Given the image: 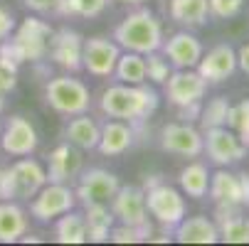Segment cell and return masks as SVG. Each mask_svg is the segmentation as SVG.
Here are the masks:
<instances>
[{
  "label": "cell",
  "instance_id": "obj_1",
  "mask_svg": "<svg viewBox=\"0 0 249 246\" xmlns=\"http://www.w3.org/2000/svg\"><path fill=\"white\" fill-rule=\"evenodd\" d=\"M158 91L146 84H121L104 89L99 96V111L109 118L128 121L133 128L143 126L158 109Z\"/></svg>",
  "mask_w": 249,
  "mask_h": 246
},
{
  "label": "cell",
  "instance_id": "obj_2",
  "mask_svg": "<svg viewBox=\"0 0 249 246\" xmlns=\"http://www.w3.org/2000/svg\"><path fill=\"white\" fill-rule=\"evenodd\" d=\"M163 40H165L163 25L156 17V13H151L148 8L131 10L114 30V42L121 49L138 52V54H148V52L160 49Z\"/></svg>",
  "mask_w": 249,
  "mask_h": 246
},
{
  "label": "cell",
  "instance_id": "obj_3",
  "mask_svg": "<svg viewBox=\"0 0 249 246\" xmlns=\"http://www.w3.org/2000/svg\"><path fill=\"white\" fill-rule=\"evenodd\" d=\"M52 27L40 20V17H25L15 32L5 42H0V54L10 57L13 62H42L47 59L50 52V37H52Z\"/></svg>",
  "mask_w": 249,
  "mask_h": 246
},
{
  "label": "cell",
  "instance_id": "obj_4",
  "mask_svg": "<svg viewBox=\"0 0 249 246\" xmlns=\"http://www.w3.org/2000/svg\"><path fill=\"white\" fill-rule=\"evenodd\" d=\"M45 185L47 170L27 155L0 170V199H32Z\"/></svg>",
  "mask_w": 249,
  "mask_h": 246
},
{
  "label": "cell",
  "instance_id": "obj_5",
  "mask_svg": "<svg viewBox=\"0 0 249 246\" xmlns=\"http://www.w3.org/2000/svg\"><path fill=\"white\" fill-rule=\"evenodd\" d=\"M45 101L52 111L69 118V116L89 111L91 94H89V86L84 82L74 79L72 74H59L45 84Z\"/></svg>",
  "mask_w": 249,
  "mask_h": 246
},
{
  "label": "cell",
  "instance_id": "obj_6",
  "mask_svg": "<svg viewBox=\"0 0 249 246\" xmlns=\"http://www.w3.org/2000/svg\"><path fill=\"white\" fill-rule=\"evenodd\" d=\"M146 192V207H148V214L165 229V231H173L175 224L180 222L188 212V207H185V199L183 195L178 192L175 187L165 185V182H158Z\"/></svg>",
  "mask_w": 249,
  "mask_h": 246
},
{
  "label": "cell",
  "instance_id": "obj_7",
  "mask_svg": "<svg viewBox=\"0 0 249 246\" xmlns=\"http://www.w3.org/2000/svg\"><path fill=\"white\" fill-rule=\"evenodd\" d=\"M247 146L237 138V133L227 126H217V128H205L202 131V153H207V158L215 163L217 167H230L234 163H239L247 155Z\"/></svg>",
  "mask_w": 249,
  "mask_h": 246
},
{
  "label": "cell",
  "instance_id": "obj_8",
  "mask_svg": "<svg viewBox=\"0 0 249 246\" xmlns=\"http://www.w3.org/2000/svg\"><path fill=\"white\" fill-rule=\"evenodd\" d=\"M77 207V195L67 182H47L30 202V214L37 222H52Z\"/></svg>",
  "mask_w": 249,
  "mask_h": 246
},
{
  "label": "cell",
  "instance_id": "obj_9",
  "mask_svg": "<svg viewBox=\"0 0 249 246\" xmlns=\"http://www.w3.org/2000/svg\"><path fill=\"white\" fill-rule=\"evenodd\" d=\"M109 204H111V212H114L119 224H128V227H136V229H143V231L153 234V227L148 222V207H146L143 187L121 185Z\"/></svg>",
  "mask_w": 249,
  "mask_h": 246
},
{
  "label": "cell",
  "instance_id": "obj_10",
  "mask_svg": "<svg viewBox=\"0 0 249 246\" xmlns=\"http://www.w3.org/2000/svg\"><path fill=\"white\" fill-rule=\"evenodd\" d=\"M207 82L197 74V69H173L165 79V96L175 109H190L200 106L205 98Z\"/></svg>",
  "mask_w": 249,
  "mask_h": 246
},
{
  "label": "cell",
  "instance_id": "obj_11",
  "mask_svg": "<svg viewBox=\"0 0 249 246\" xmlns=\"http://www.w3.org/2000/svg\"><path fill=\"white\" fill-rule=\"evenodd\" d=\"M121 57V47L109 37H89L82 47V69L91 77L109 79L114 77L116 62Z\"/></svg>",
  "mask_w": 249,
  "mask_h": 246
},
{
  "label": "cell",
  "instance_id": "obj_12",
  "mask_svg": "<svg viewBox=\"0 0 249 246\" xmlns=\"http://www.w3.org/2000/svg\"><path fill=\"white\" fill-rule=\"evenodd\" d=\"M119 187H121V182L114 172L104 170V167H89V170L79 172L74 195H77V202H82V204H91V202L109 204L114 199V195L119 192Z\"/></svg>",
  "mask_w": 249,
  "mask_h": 246
},
{
  "label": "cell",
  "instance_id": "obj_13",
  "mask_svg": "<svg viewBox=\"0 0 249 246\" xmlns=\"http://www.w3.org/2000/svg\"><path fill=\"white\" fill-rule=\"evenodd\" d=\"M37 146H40L37 131L25 116L15 114L3 123V131H0V148H3V153L13 158H25L37 150Z\"/></svg>",
  "mask_w": 249,
  "mask_h": 246
},
{
  "label": "cell",
  "instance_id": "obj_14",
  "mask_svg": "<svg viewBox=\"0 0 249 246\" xmlns=\"http://www.w3.org/2000/svg\"><path fill=\"white\" fill-rule=\"evenodd\" d=\"M82 47H84V37L77 30H54L52 37H50V52L47 57L62 66L67 74H77L82 72Z\"/></svg>",
  "mask_w": 249,
  "mask_h": 246
},
{
  "label": "cell",
  "instance_id": "obj_15",
  "mask_svg": "<svg viewBox=\"0 0 249 246\" xmlns=\"http://www.w3.org/2000/svg\"><path fill=\"white\" fill-rule=\"evenodd\" d=\"M158 143L165 153L183 155V158H197L202 153V133L190 123H165L160 128Z\"/></svg>",
  "mask_w": 249,
  "mask_h": 246
},
{
  "label": "cell",
  "instance_id": "obj_16",
  "mask_svg": "<svg viewBox=\"0 0 249 246\" xmlns=\"http://www.w3.org/2000/svg\"><path fill=\"white\" fill-rule=\"evenodd\" d=\"M160 52L165 54L173 69H195L202 57V45L193 32L180 30V32L170 34L168 40H163Z\"/></svg>",
  "mask_w": 249,
  "mask_h": 246
},
{
  "label": "cell",
  "instance_id": "obj_17",
  "mask_svg": "<svg viewBox=\"0 0 249 246\" xmlns=\"http://www.w3.org/2000/svg\"><path fill=\"white\" fill-rule=\"evenodd\" d=\"M195 69L207 84H222L237 72V52L230 45H215L207 54L202 52Z\"/></svg>",
  "mask_w": 249,
  "mask_h": 246
},
{
  "label": "cell",
  "instance_id": "obj_18",
  "mask_svg": "<svg viewBox=\"0 0 249 246\" xmlns=\"http://www.w3.org/2000/svg\"><path fill=\"white\" fill-rule=\"evenodd\" d=\"M47 182H67L79 178L82 172V153L72 143L57 146L47 158Z\"/></svg>",
  "mask_w": 249,
  "mask_h": 246
},
{
  "label": "cell",
  "instance_id": "obj_19",
  "mask_svg": "<svg viewBox=\"0 0 249 246\" xmlns=\"http://www.w3.org/2000/svg\"><path fill=\"white\" fill-rule=\"evenodd\" d=\"M136 140V128L128 123V121H119V118H109L104 126H101V133H99V146L96 150L106 158H114V155H121L126 153Z\"/></svg>",
  "mask_w": 249,
  "mask_h": 246
},
{
  "label": "cell",
  "instance_id": "obj_20",
  "mask_svg": "<svg viewBox=\"0 0 249 246\" xmlns=\"http://www.w3.org/2000/svg\"><path fill=\"white\" fill-rule=\"evenodd\" d=\"M239 204H217L215 224L220 231V241L225 244H249V219L239 214Z\"/></svg>",
  "mask_w": 249,
  "mask_h": 246
},
{
  "label": "cell",
  "instance_id": "obj_21",
  "mask_svg": "<svg viewBox=\"0 0 249 246\" xmlns=\"http://www.w3.org/2000/svg\"><path fill=\"white\" fill-rule=\"evenodd\" d=\"M173 236L178 244H217L220 241V231L217 224L207 219L205 214L197 217H183L175 224Z\"/></svg>",
  "mask_w": 249,
  "mask_h": 246
},
{
  "label": "cell",
  "instance_id": "obj_22",
  "mask_svg": "<svg viewBox=\"0 0 249 246\" xmlns=\"http://www.w3.org/2000/svg\"><path fill=\"white\" fill-rule=\"evenodd\" d=\"M99 133L101 126L89 116V114H77V116H69L67 126H64V138L67 143H72L79 150H96L99 146Z\"/></svg>",
  "mask_w": 249,
  "mask_h": 246
},
{
  "label": "cell",
  "instance_id": "obj_23",
  "mask_svg": "<svg viewBox=\"0 0 249 246\" xmlns=\"http://www.w3.org/2000/svg\"><path fill=\"white\" fill-rule=\"evenodd\" d=\"M27 234V212L15 199L0 202V244H15Z\"/></svg>",
  "mask_w": 249,
  "mask_h": 246
},
{
  "label": "cell",
  "instance_id": "obj_24",
  "mask_svg": "<svg viewBox=\"0 0 249 246\" xmlns=\"http://www.w3.org/2000/svg\"><path fill=\"white\" fill-rule=\"evenodd\" d=\"M84 222H87L89 241L104 244V241H109L116 217L111 212V207H106V202H91V204H84Z\"/></svg>",
  "mask_w": 249,
  "mask_h": 246
},
{
  "label": "cell",
  "instance_id": "obj_25",
  "mask_svg": "<svg viewBox=\"0 0 249 246\" xmlns=\"http://www.w3.org/2000/svg\"><path fill=\"white\" fill-rule=\"evenodd\" d=\"M210 197L215 204H239L242 207V190H239V178L234 172L220 167L215 175H210Z\"/></svg>",
  "mask_w": 249,
  "mask_h": 246
},
{
  "label": "cell",
  "instance_id": "obj_26",
  "mask_svg": "<svg viewBox=\"0 0 249 246\" xmlns=\"http://www.w3.org/2000/svg\"><path fill=\"white\" fill-rule=\"evenodd\" d=\"M168 13L183 27H202L210 17L207 0H168Z\"/></svg>",
  "mask_w": 249,
  "mask_h": 246
},
{
  "label": "cell",
  "instance_id": "obj_27",
  "mask_svg": "<svg viewBox=\"0 0 249 246\" xmlns=\"http://www.w3.org/2000/svg\"><path fill=\"white\" fill-rule=\"evenodd\" d=\"M54 236H57L59 244H87L89 236H87L84 214L77 212V209H69V212H64L62 217H57Z\"/></svg>",
  "mask_w": 249,
  "mask_h": 246
},
{
  "label": "cell",
  "instance_id": "obj_28",
  "mask_svg": "<svg viewBox=\"0 0 249 246\" xmlns=\"http://www.w3.org/2000/svg\"><path fill=\"white\" fill-rule=\"evenodd\" d=\"M114 79L121 84H146V57L124 49L114 69Z\"/></svg>",
  "mask_w": 249,
  "mask_h": 246
},
{
  "label": "cell",
  "instance_id": "obj_29",
  "mask_svg": "<svg viewBox=\"0 0 249 246\" xmlns=\"http://www.w3.org/2000/svg\"><path fill=\"white\" fill-rule=\"evenodd\" d=\"M178 182H180V190L193 197V199H202L207 195V187H210V172L202 163H190L180 170L178 175Z\"/></svg>",
  "mask_w": 249,
  "mask_h": 246
},
{
  "label": "cell",
  "instance_id": "obj_30",
  "mask_svg": "<svg viewBox=\"0 0 249 246\" xmlns=\"http://www.w3.org/2000/svg\"><path fill=\"white\" fill-rule=\"evenodd\" d=\"M109 0H57L54 13L62 17H99Z\"/></svg>",
  "mask_w": 249,
  "mask_h": 246
},
{
  "label": "cell",
  "instance_id": "obj_31",
  "mask_svg": "<svg viewBox=\"0 0 249 246\" xmlns=\"http://www.w3.org/2000/svg\"><path fill=\"white\" fill-rule=\"evenodd\" d=\"M232 103L227 101V96H215L207 101V106L200 109V126L205 128H217V126H227V116H230Z\"/></svg>",
  "mask_w": 249,
  "mask_h": 246
},
{
  "label": "cell",
  "instance_id": "obj_32",
  "mask_svg": "<svg viewBox=\"0 0 249 246\" xmlns=\"http://www.w3.org/2000/svg\"><path fill=\"white\" fill-rule=\"evenodd\" d=\"M227 128H232V131L237 133V138L249 148V98L234 103V106L230 109Z\"/></svg>",
  "mask_w": 249,
  "mask_h": 246
},
{
  "label": "cell",
  "instance_id": "obj_33",
  "mask_svg": "<svg viewBox=\"0 0 249 246\" xmlns=\"http://www.w3.org/2000/svg\"><path fill=\"white\" fill-rule=\"evenodd\" d=\"M143 57H146V79L153 82V84H165V79L173 72V66L165 59V54L160 49H156V52H148Z\"/></svg>",
  "mask_w": 249,
  "mask_h": 246
},
{
  "label": "cell",
  "instance_id": "obj_34",
  "mask_svg": "<svg viewBox=\"0 0 249 246\" xmlns=\"http://www.w3.org/2000/svg\"><path fill=\"white\" fill-rule=\"evenodd\" d=\"M18 62H13L10 57L0 54V96H8L10 91H15L18 86Z\"/></svg>",
  "mask_w": 249,
  "mask_h": 246
},
{
  "label": "cell",
  "instance_id": "obj_35",
  "mask_svg": "<svg viewBox=\"0 0 249 246\" xmlns=\"http://www.w3.org/2000/svg\"><path fill=\"white\" fill-rule=\"evenodd\" d=\"M109 241H114V244H141V241H151V234L143 231V229L128 227V224H119V227L114 224Z\"/></svg>",
  "mask_w": 249,
  "mask_h": 246
},
{
  "label": "cell",
  "instance_id": "obj_36",
  "mask_svg": "<svg viewBox=\"0 0 249 246\" xmlns=\"http://www.w3.org/2000/svg\"><path fill=\"white\" fill-rule=\"evenodd\" d=\"M242 5L244 0H207V8H210V15L215 17H234L242 13Z\"/></svg>",
  "mask_w": 249,
  "mask_h": 246
},
{
  "label": "cell",
  "instance_id": "obj_37",
  "mask_svg": "<svg viewBox=\"0 0 249 246\" xmlns=\"http://www.w3.org/2000/svg\"><path fill=\"white\" fill-rule=\"evenodd\" d=\"M15 27H18L15 15H13L8 8L0 5V42H5V40L10 37V34L15 32Z\"/></svg>",
  "mask_w": 249,
  "mask_h": 246
},
{
  "label": "cell",
  "instance_id": "obj_38",
  "mask_svg": "<svg viewBox=\"0 0 249 246\" xmlns=\"http://www.w3.org/2000/svg\"><path fill=\"white\" fill-rule=\"evenodd\" d=\"M22 5H25L30 13L45 15V13H54V8H57V0H22Z\"/></svg>",
  "mask_w": 249,
  "mask_h": 246
},
{
  "label": "cell",
  "instance_id": "obj_39",
  "mask_svg": "<svg viewBox=\"0 0 249 246\" xmlns=\"http://www.w3.org/2000/svg\"><path fill=\"white\" fill-rule=\"evenodd\" d=\"M239 190H242V207H249V172H239Z\"/></svg>",
  "mask_w": 249,
  "mask_h": 246
},
{
  "label": "cell",
  "instance_id": "obj_40",
  "mask_svg": "<svg viewBox=\"0 0 249 246\" xmlns=\"http://www.w3.org/2000/svg\"><path fill=\"white\" fill-rule=\"evenodd\" d=\"M237 66L242 69L244 74H249V42L244 47H239V52H237Z\"/></svg>",
  "mask_w": 249,
  "mask_h": 246
},
{
  "label": "cell",
  "instance_id": "obj_41",
  "mask_svg": "<svg viewBox=\"0 0 249 246\" xmlns=\"http://www.w3.org/2000/svg\"><path fill=\"white\" fill-rule=\"evenodd\" d=\"M116 3H126V5H143L146 0H116Z\"/></svg>",
  "mask_w": 249,
  "mask_h": 246
},
{
  "label": "cell",
  "instance_id": "obj_42",
  "mask_svg": "<svg viewBox=\"0 0 249 246\" xmlns=\"http://www.w3.org/2000/svg\"><path fill=\"white\" fill-rule=\"evenodd\" d=\"M5 109V96H0V111Z\"/></svg>",
  "mask_w": 249,
  "mask_h": 246
},
{
  "label": "cell",
  "instance_id": "obj_43",
  "mask_svg": "<svg viewBox=\"0 0 249 246\" xmlns=\"http://www.w3.org/2000/svg\"><path fill=\"white\" fill-rule=\"evenodd\" d=\"M0 131H3V121H0Z\"/></svg>",
  "mask_w": 249,
  "mask_h": 246
}]
</instances>
